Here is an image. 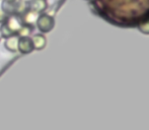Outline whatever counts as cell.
Instances as JSON below:
<instances>
[{"label":"cell","mask_w":149,"mask_h":130,"mask_svg":"<svg viewBox=\"0 0 149 130\" xmlns=\"http://www.w3.org/2000/svg\"><path fill=\"white\" fill-rule=\"evenodd\" d=\"M100 17L115 27L139 28L149 22V0H93Z\"/></svg>","instance_id":"obj_1"},{"label":"cell","mask_w":149,"mask_h":130,"mask_svg":"<svg viewBox=\"0 0 149 130\" xmlns=\"http://www.w3.org/2000/svg\"><path fill=\"white\" fill-rule=\"evenodd\" d=\"M36 26H37L38 30L41 34L50 33L55 27V20H54L53 16L44 12V13L39 14Z\"/></svg>","instance_id":"obj_2"},{"label":"cell","mask_w":149,"mask_h":130,"mask_svg":"<svg viewBox=\"0 0 149 130\" xmlns=\"http://www.w3.org/2000/svg\"><path fill=\"white\" fill-rule=\"evenodd\" d=\"M4 24H6L8 29L11 31L14 35H17L18 32L22 30V26H24V22H22V17L17 14H12V15H8L6 17Z\"/></svg>","instance_id":"obj_3"},{"label":"cell","mask_w":149,"mask_h":130,"mask_svg":"<svg viewBox=\"0 0 149 130\" xmlns=\"http://www.w3.org/2000/svg\"><path fill=\"white\" fill-rule=\"evenodd\" d=\"M22 2L19 0H2L1 11L6 15L17 14Z\"/></svg>","instance_id":"obj_4"},{"label":"cell","mask_w":149,"mask_h":130,"mask_svg":"<svg viewBox=\"0 0 149 130\" xmlns=\"http://www.w3.org/2000/svg\"><path fill=\"white\" fill-rule=\"evenodd\" d=\"M35 50L31 37H19L18 40V52L24 55L31 54Z\"/></svg>","instance_id":"obj_5"},{"label":"cell","mask_w":149,"mask_h":130,"mask_svg":"<svg viewBox=\"0 0 149 130\" xmlns=\"http://www.w3.org/2000/svg\"><path fill=\"white\" fill-rule=\"evenodd\" d=\"M18 40H19L18 35H12L9 38H6L4 41V48L11 53H16L18 52Z\"/></svg>","instance_id":"obj_6"},{"label":"cell","mask_w":149,"mask_h":130,"mask_svg":"<svg viewBox=\"0 0 149 130\" xmlns=\"http://www.w3.org/2000/svg\"><path fill=\"white\" fill-rule=\"evenodd\" d=\"M31 41H33L35 50H38V51L44 50L47 46V38L44 34H35L31 37Z\"/></svg>","instance_id":"obj_7"},{"label":"cell","mask_w":149,"mask_h":130,"mask_svg":"<svg viewBox=\"0 0 149 130\" xmlns=\"http://www.w3.org/2000/svg\"><path fill=\"white\" fill-rule=\"evenodd\" d=\"M48 1L47 0H33L30 3V9L37 13L41 14L47 10Z\"/></svg>","instance_id":"obj_8"},{"label":"cell","mask_w":149,"mask_h":130,"mask_svg":"<svg viewBox=\"0 0 149 130\" xmlns=\"http://www.w3.org/2000/svg\"><path fill=\"white\" fill-rule=\"evenodd\" d=\"M39 17V13L33 11V10L29 9L26 13L24 14V16L22 17V22H24V24H29V26H35L36 22H37V20Z\"/></svg>","instance_id":"obj_9"},{"label":"cell","mask_w":149,"mask_h":130,"mask_svg":"<svg viewBox=\"0 0 149 130\" xmlns=\"http://www.w3.org/2000/svg\"><path fill=\"white\" fill-rule=\"evenodd\" d=\"M35 30V27L33 26H29V24H24L22 26V30L18 32L17 35L19 37H30V36L33 34V31Z\"/></svg>","instance_id":"obj_10"},{"label":"cell","mask_w":149,"mask_h":130,"mask_svg":"<svg viewBox=\"0 0 149 130\" xmlns=\"http://www.w3.org/2000/svg\"><path fill=\"white\" fill-rule=\"evenodd\" d=\"M0 32H1V35H2V37H3V39H6V38H9L10 36H12V35H14L13 33L11 32V31L9 30V29L6 27V24H2L1 26H0Z\"/></svg>","instance_id":"obj_11"},{"label":"cell","mask_w":149,"mask_h":130,"mask_svg":"<svg viewBox=\"0 0 149 130\" xmlns=\"http://www.w3.org/2000/svg\"><path fill=\"white\" fill-rule=\"evenodd\" d=\"M138 30H139L141 33L145 34V35H149V22L143 24L142 26H140L139 28H138Z\"/></svg>","instance_id":"obj_12"},{"label":"cell","mask_w":149,"mask_h":130,"mask_svg":"<svg viewBox=\"0 0 149 130\" xmlns=\"http://www.w3.org/2000/svg\"><path fill=\"white\" fill-rule=\"evenodd\" d=\"M19 1L22 2V3H29V4H30L33 0H19Z\"/></svg>","instance_id":"obj_13"},{"label":"cell","mask_w":149,"mask_h":130,"mask_svg":"<svg viewBox=\"0 0 149 130\" xmlns=\"http://www.w3.org/2000/svg\"><path fill=\"white\" fill-rule=\"evenodd\" d=\"M2 39H3V37H2V35H1V32H0V41H1Z\"/></svg>","instance_id":"obj_14"},{"label":"cell","mask_w":149,"mask_h":130,"mask_svg":"<svg viewBox=\"0 0 149 130\" xmlns=\"http://www.w3.org/2000/svg\"><path fill=\"white\" fill-rule=\"evenodd\" d=\"M84 1H89V0H84Z\"/></svg>","instance_id":"obj_15"}]
</instances>
